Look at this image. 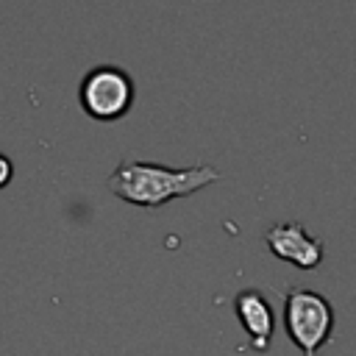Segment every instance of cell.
<instances>
[{"label": "cell", "instance_id": "cell-3", "mask_svg": "<svg viewBox=\"0 0 356 356\" xmlns=\"http://www.w3.org/2000/svg\"><path fill=\"white\" fill-rule=\"evenodd\" d=\"M134 97H136L134 78L117 64H100L89 70L78 86V103L83 114L97 122L122 120L131 111Z\"/></svg>", "mask_w": 356, "mask_h": 356}, {"label": "cell", "instance_id": "cell-1", "mask_svg": "<svg viewBox=\"0 0 356 356\" xmlns=\"http://www.w3.org/2000/svg\"><path fill=\"white\" fill-rule=\"evenodd\" d=\"M220 181V170L211 164L195 167H167L139 159H122L117 170L108 175L106 186L114 197L139 206V209H161L175 197L195 195L209 184Z\"/></svg>", "mask_w": 356, "mask_h": 356}, {"label": "cell", "instance_id": "cell-5", "mask_svg": "<svg viewBox=\"0 0 356 356\" xmlns=\"http://www.w3.org/2000/svg\"><path fill=\"white\" fill-rule=\"evenodd\" d=\"M234 314L239 317L250 348L256 353H267L275 334V312L261 289H242L234 295Z\"/></svg>", "mask_w": 356, "mask_h": 356}, {"label": "cell", "instance_id": "cell-4", "mask_svg": "<svg viewBox=\"0 0 356 356\" xmlns=\"http://www.w3.org/2000/svg\"><path fill=\"white\" fill-rule=\"evenodd\" d=\"M264 245L275 259H281L298 270H317L325 256V245L317 236H312L306 231V225H300L298 220L270 225L264 234Z\"/></svg>", "mask_w": 356, "mask_h": 356}, {"label": "cell", "instance_id": "cell-6", "mask_svg": "<svg viewBox=\"0 0 356 356\" xmlns=\"http://www.w3.org/2000/svg\"><path fill=\"white\" fill-rule=\"evenodd\" d=\"M14 178V164H11V159L8 156H3L0 153V189L3 186H8V181Z\"/></svg>", "mask_w": 356, "mask_h": 356}, {"label": "cell", "instance_id": "cell-2", "mask_svg": "<svg viewBox=\"0 0 356 356\" xmlns=\"http://www.w3.org/2000/svg\"><path fill=\"white\" fill-rule=\"evenodd\" d=\"M284 328L303 356H317L334 334V306L309 286H292L284 295Z\"/></svg>", "mask_w": 356, "mask_h": 356}]
</instances>
